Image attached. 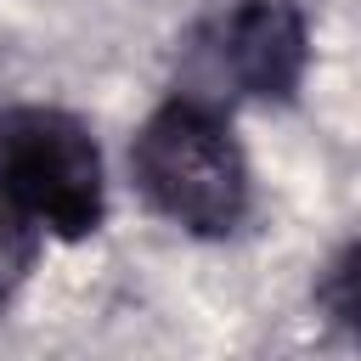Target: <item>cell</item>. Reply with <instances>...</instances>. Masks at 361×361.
<instances>
[{
    "label": "cell",
    "mask_w": 361,
    "mask_h": 361,
    "mask_svg": "<svg viewBox=\"0 0 361 361\" xmlns=\"http://www.w3.org/2000/svg\"><path fill=\"white\" fill-rule=\"evenodd\" d=\"M34 243H39V226H34L17 203L0 197V299L28 276V265H34Z\"/></svg>",
    "instance_id": "4"
},
{
    "label": "cell",
    "mask_w": 361,
    "mask_h": 361,
    "mask_svg": "<svg viewBox=\"0 0 361 361\" xmlns=\"http://www.w3.org/2000/svg\"><path fill=\"white\" fill-rule=\"evenodd\" d=\"M135 186L158 214L197 237H220L248 209V164L231 130L192 96L158 107L130 147Z\"/></svg>",
    "instance_id": "1"
},
{
    "label": "cell",
    "mask_w": 361,
    "mask_h": 361,
    "mask_svg": "<svg viewBox=\"0 0 361 361\" xmlns=\"http://www.w3.org/2000/svg\"><path fill=\"white\" fill-rule=\"evenodd\" d=\"M0 197L56 237H85L102 220V158L79 118L56 107L0 113Z\"/></svg>",
    "instance_id": "2"
},
{
    "label": "cell",
    "mask_w": 361,
    "mask_h": 361,
    "mask_svg": "<svg viewBox=\"0 0 361 361\" xmlns=\"http://www.w3.org/2000/svg\"><path fill=\"white\" fill-rule=\"evenodd\" d=\"M305 56L310 34L293 0H248L220 28V68L243 96H293V85L305 79Z\"/></svg>",
    "instance_id": "3"
}]
</instances>
